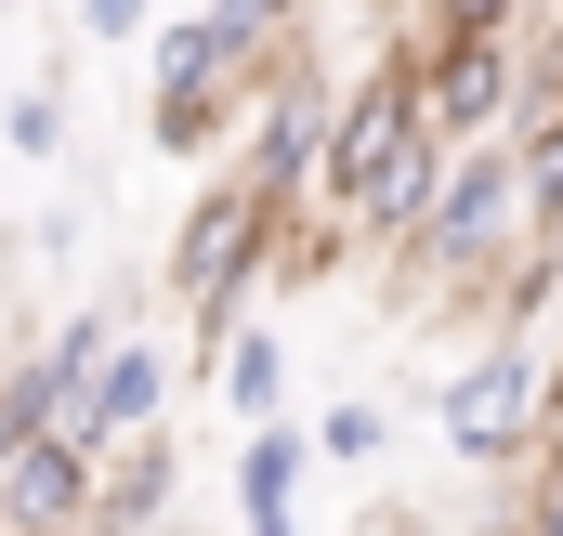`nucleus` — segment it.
<instances>
[{"label":"nucleus","mask_w":563,"mask_h":536,"mask_svg":"<svg viewBox=\"0 0 563 536\" xmlns=\"http://www.w3.org/2000/svg\"><path fill=\"white\" fill-rule=\"evenodd\" d=\"M210 380H223V405H236V432H263V418H288V340L250 314V327L210 354Z\"/></svg>","instance_id":"1a4fd4ad"},{"label":"nucleus","mask_w":563,"mask_h":536,"mask_svg":"<svg viewBox=\"0 0 563 536\" xmlns=\"http://www.w3.org/2000/svg\"><path fill=\"white\" fill-rule=\"evenodd\" d=\"M157 418H170V340L119 327V340H106V380H92V458H106V445H144Z\"/></svg>","instance_id":"6e6552de"},{"label":"nucleus","mask_w":563,"mask_h":536,"mask_svg":"<svg viewBox=\"0 0 563 536\" xmlns=\"http://www.w3.org/2000/svg\"><path fill=\"white\" fill-rule=\"evenodd\" d=\"M328 119H341V79H328V53H314V40H276V66H263L250 119H236V144H223V183H250L276 223H314Z\"/></svg>","instance_id":"20e7f679"},{"label":"nucleus","mask_w":563,"mask_h":536,"mask_svg":"<svg viewBox=\"0 0 563 536\" xmlns=\"http://www.w3.org/2000/svg\"><path fill=\"white\" fill-rule=\"evenodd\" d=\"M66 119H79V92H66V66H40L26 92H0V157L53 170V157H66Z\"/></svg>","instance_id":"9d476101"},{"label":"nucleus","mask_w":563,"mask_h":536,"mask_svg":"<svg viewBox=\"0 0 563 536\" xmlns=\"http://www.w3.org/2000/svg\"><path fill=\"white\" fill-rule=\"evenodd\" d=\"M301 432H314V471H380V458H394V405H380V393H341V405H314Z\"/></svg>","instance_id":"9b49d317"},{"label":"nucleus","mask_w":563,"mask_h":536,"mask_svg":"<svg viewBox=\"0 0 563 536\" xmlns=\"http://www.w3.org/2000/svg\"><path fill=\"white\" fill-rule=\"evenodd\" d=\"M538 0H420V26H459V40H525Z\"/></svg>","instance_id":"f8f14e48"},{"label":"nucleus","mask_w":563,"mask_h":536,"mask_svg":"<svg viewBox=\"0 0 563 536\" xmlns=\"http://www.w3.org/2000/svg\"><path fill=\"white\" fill-rule=\"evenodd\" d=\"M119 327H132L119 301H92V314L40 327V340L0 367V405H13V432H40V445H92V380H106V340H119Z\"/></svg>","instance_id":"39448f33"},{"label":"nucleus","mask_w":563,"mask_h":536,"mask_svg":"<svg viewBox=\"0 0 563 536\" xmlns=\"http://www.w3.org/2000/svg\"><path fill=\"white\" fill-rule=\"evenodd\" d=\"M551 405H563L551 340H538V327H485V340L445 367L432 432H445L459 471H525V458H551Z\"/></svg>","instance_id":"f03ea898"},{"label":"nucleus","mask_w":563,"mask_h":536,"mask_svg":"<svg viewBox=\"0 0 563 536\" xmlns=\"http://www.w3.org/2000/svg\"><path fill=\"white\" fill-rule=\"evenodd\" d=\"M157 26V0H79V40H144Z\"/></svg>","instance_id":"4468645a"},{"label":"nucleus","mask_w":563,"mask_h":536,"mask_svg":"<svg viewBox=\"0 0 563 536\" xmlns=\"http://www.w3.org/2000/svg\"><path fill=\"white\" fill-rule=\"evenodd\" d=\"M276 263H288V223L250 197V183H223V170H210V197H197V210L170 223V249H157V288H170V314L223 354V340L250 327V301L276 288Z\"/></svg>","instance_id":"f257e3e1"},{"label":"nucleus","mask_w":563,"mask_h":536,"mask_svg":"<svg viewBox=\"0 0 563 536\" xmlns=\"http://www.w3.org/2000/svg\"><path fill=\"white\" fill-rule=\"evenodd\" d=\"M197 13H223L250 53H276V40H301V13H314V0H197Z\"/></svg>","instance_id":"ddd939ff"},{"label":"nucleus","mask_w":563,"mask_h":536,"mask_svg":"<svg viewBox=\"0 0 563 536\" xmlns=\"http://www.w3.org/2000/svg\"><path fill=\"white\" fill-rule=\"evenodd\" d=\"M263 66L276 53H250L223 13H170L144 40V144L157 157H223L236 119H250V92H263Z\"/></svg>","instance_id":"7ed1b4c3"},{"label":"nucleus","mask_w":563,"mask_h":536,"mask_svg":"<svg viewBox=\"0 0 563 536\" xmlns=\"http://www.w3.org/2000/svg\"><path fill=\"white\" fill-rule=\"evenodd\" d=\"M367 536H432V524H420V511H380V524H367Z\"/></svg>","instance_id":"2eb2a0df"},{"label":"nucleus","mask_w":563,"mask_h":536,"mask_svg":"<svg viewBox=\"0 0 563 536\" xmlns=\"http://www.w3.org/2000/svg\"><path fill=\"white\" fill-rule=\"evenodd\" d=\"M157 536H197V524H157Z\"/></svg>","instance_id":"dca6fc26"},{"label":"nucleus","mask_w":563,"mask_h":536,"mask_svg":"<svg viewBox=\"0 0 563 536\" xmlns=\"http://www.w3.org/2000/svg\"><path fill=\"white\" fill-rule=\"evenodd\" d=\"M0 536H13V524H0Z\"/></svg>","instance_id":"f3484780"},{"label":"nucleus","mask_w":563,"mask_h":536,"mask_svg":"<svg viewBox=\"0 0 563 536\" xmlns=\"http://www.w3.org/2000/svg\"><path fill=\"white\" fill-rule=\"evenodd\" d=\"M170 498H184L170 432H144V445H106V458H92V536H157V524H170Z\"/></svg>","instance_id":"0eeeda50"},{"label":"nucleus","mask_w":563,"mask_h":536,"mask_svg":"<svg viewBox=\"0 0 563 536\" xmlns=\"http://www.w3.org/2000/svg\"><path fill=\"white\" fill-rule=\"evenodd\" d=\"M407 66H420V119L445 144H498L525 105V40H459V26H407Z\"/></svg>","instance_id":"423d86ee"}]
</instances>
